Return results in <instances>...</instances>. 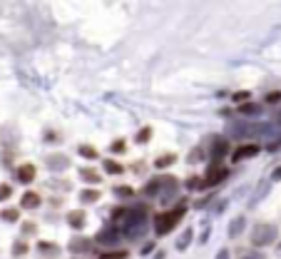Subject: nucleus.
Returning a JSON list of instances; mask_svg holds the SVG:
<instances>
[{
  "label": "nucleus",
  "instance_id": "bb28decb",
  "mask_svg": "<svg viewBox=\"0 0 281 259\" xmlns=\"http://www.w3.org/2000/svg\"><path fill=\"white\" fill-rule=\"evenodd\" d=\"M115 194H117V197H132L135 189L129 187V185H117V187H115Z\"/></svg>",
  "mask_w": 281,
  "mask_h": 259
},
{
  "label": "nucleus",
  "instance_id": "aec40b11",
  "mask_svg": "<svg viewBox=\"0 0 281 259\" xmlns=\"http://www.w3.org/2000/svg\"><path fill=\"white\" fill-rule=\"evenodd\" d=\"M100 200V189H80V202L82 204H92Z\"/></svg>",
  "mask_w": 281,
  "mask_h": 259
},
{
  "label": "nucleus",
  "instance_id": "9d476101",
  "mask_svg": "<svg viewBox=\"0 0 281 259\" xmlns=\"http://www.w3.org/2000/svg\"><path fill=\"white\" fill-rule=\"evenodd\" d=\"M40 204H42V197H40L37 192H33V189L20 197V207H23V209H37Z\"/></svg>",
  "mask_w": 281,
  "mask_h": 259
},
{
  "label": "nucleus",
  "instance_id": "9b49d317",
  "mask_svg": "<svg viewBox=\"0 0 281 259\" xmlns=\"http://www.w3.org/2000/svg\"><path fill=\"white\" fill-rule=\"evenodd\" d=\"M48 167H50L53 172L68 169V167H70V157H68V155H60V152H55V155H50V157H48Z\"/></svg>",
  "mask_w": 281,
  "mask_h": 259
},
{
  "label": "nucleus",
  "instance_id": "473e14b6",
  "mask_svg": "<svg viewBox=\"0 0 281 259\" xmlns=\"http://www.w3.org/2000/svg\"><path fill=\"white\" fill-rule=\"evenodd\" d=\"M10 194H13V187H10V185H0V202L8 200Z\"/></svg>",
  "mask_w": 281,
  "mask_h": 259
},
{
  "label": "nucleus",
  "instance_id": "cd10ccee",
  "mask_svg": "<svg viewBox=\"0 0 281 259\" xmlns=\"http://www.w3.org/2000/svg\"><path fill=\"white\" fill-rule=\"evenodd\" d=\"M202 157H204V147H194L192 152H189V157H187V162H189V165H194V162L202 160Z\"/></svg>",
  "mask_w": 281,
  "mask_h": 259
},
{
  "label": "nucleus",
  "instance_id": "2eb2a0df",
  "mask_svg": "<svg viewBox=\"0 0 281 259\" xmlns=\"http://www.w3.org/2000/svg\"><path fill=\"white\" fill-rule=\"evenodd\" d=\"M159 192H162V180H159V177H152V180L144 185V189H142L144 197H155V194H159Z\"/></svg>",
  "mask_w": 281,
  "mask_h": 259
},
{
  "label": "nucleus",
  "instance_id": "ea45409f",
  "mask_svg": "<svg viewBox=\"0 0 281 259\" xmlns=\"http://www.w3.org/2000/svg\"><path fill=\"white\" fill-rule=\"evenodd\" d=\"M132 169H135V172H137V175H140V172L144 169V165H142V162H137V165H132Z\"/></svg>",
  "mask_w": 281,
  "mask_h": 259
},
{
  "label": "nucleus",
  "instance_id": "7ed1b4c3",
  "mask_svg": "<svg viewBox=\"0 0 281 259\" xmlns=\"http://www.w3.org/2000/svg\"><path fill=\"white\" fill-rule=\"evenodd\" d=\"M259 152H262V147H259L256 142H244V145H239L236 149H231V162L234 165H239V162H244V160H251V157H256Z\"/></svg>",
  "mask_w": 281,
  "mask_h": 259
},
{
  "label": "nucleus",
  "instance_id": "4be33fe9",
  "mask_svg": "<svg viewBox=\"0 0 281 259\" xmlns=\"http://www.w3.org/2000/svg\"><path fill=\"white\" fill-rule=\"evenodd\" d=\"M77 152H80L85 160H97V157H100V152H97L92 145H80V147H77Z\"/></svg>",
  "mask_w": 281,
  "mask_h": 259
},
{
  "label": "nucleus",
  "instance_id": "0eeeda50",
  "mask_svg": "<svg viewBox=\"0 0 281 259\" xmlns=\"http://www.w3.org/2000/svg\"><path fill=\"white\" fill-rule=\"evenodd\" d=\"M92 247H95V240H90V237H72L68 244V249L72 254H88V252H92Z\"/></svg>",
  "mask_w": 281,
  "mask_h": 259
},
{
  "label": "nucleus",
  "instance_id": "ddd939ff",
  "mask_svg": "<svg viewBox=\"0 0 281 259\" xmlns=\"http://www.w3.org/2000/svg\"><path fill=\"white\" fill-rule=\"evenodd\" d=\"M80 180L88 182V185H100L102 175H100L97 169H92V167H80Z\"/></svg>",
  "mask_w": 281,
  "mask_h": 259
},
{
  "label": "nucleus",
  "instance_id": "f257e3e1",
  "mask_svg": "<svg viewBox=\"0 0 281 259\" xmlns=\"http://www.w3.org/2000/svg\"><path fill=\"white\" fill-rule=\"evenodd\" d=\"M184 214H187V204H184V202H179L177 207H172V209H164V212L155 214V232H157L159 237L169 234L172 229L179 224V220L184 217Z\"/></svg>",
  "mask_w": 281,
  "mask_h": 259
},
{
  "label": "nucleus",
  "instance_id": "e433bc0d",
  "mask_svg": "<svg viewBox=\"0 0 281 259\" xmlns=\"http://www.w3.org/2000/svg\"><path fill=\"white\" fill-rule=\"evenodd\" d=\"M271 180H274V182H279V180H281V167H276V169H274V175H271Z\"/></svg>",
  "mask_w": 281,
  "mask_h": 259
},
{
  "label": "nucleus",
  "instance_id": "393cba45",
  "mask_svg": "<svg viewBox=\"0 0 281 259\" xmlns=\"http://www.w3.org/2000/svg\"><path fill=\"white\" fill-rule=\"evenodd\" d=\"M0 217H3L5 222H18V220H20V209L8 207V209H3V212H0Z\"/></svg>",
  "mask_w": 281,
  "mask_h": 259
},
{
  "label": "nucleus",
  "instance_id": "c9c22d12",
  "mask_svg": "<svg viewBox=\"0 0 281 259\" xmlns=\"http://www.w3.org/2000/svg\"><path fill=\"white\" fill-rule=\"evenodd\" d=\"M23 232H25V234H33V232H35V224H33V222H25V224H23Z\"/></svg>",
  "mask_w": 281,
  "mask_h": 259
},
{
  "label": "nucleus",
  "instance_id": "f8f14e48",
  "mask_svg": "<svg viewBox=\"0 0 281 259\" xmlns=\"http://www.w3.org/2000/svg\"><path fill=\"white\" fill-rule=\"evenodd\" d=\"M85 222H88V214H85V209H72V212H68V224H70L72 229H82Z\"/></svg>",
  "mask_w": 281,
  "mask_h": 259
},
{
  "label": "nucleus",
  "instance_id": "6e6552de",
  "mask_svg": "<svg viewBox=\"0 0 281 259\" xmlns=\"http://www.w3.org/2000/svg\"><path fill=\"white\" fill-rule=\"evenodd\" d=\"M159 180H162V200L169 202L177 194V189H179V180L172 177V175H159Z\"/></svg>",
  "mask_w": 281,
  "mask_h": 259
},
{
  "label": "nucleus",
  "instance_id": "39448f33",
  "mask_svg": "<svg viewBox=\"0 0 281 259\" xmlns=\"http://www.w3.org/2000/svg\"><path fill=\"white\" fill-rule=\"evenodd\" d=\"M120 237H122V232H120L117 227H105V229L97 232L95 242H97L100 247H115V244H120Z\"/></svg>",
  "mask_w": 281,
  "mask_h": 259
},
{
  "label": "nucleus",
  "instance_id": "f3484780",
  "mask_svg": "<svg viewBox=\"0 0 281 259\" xmlns=\"http://www.w3.org/2000/svg\"><path fill=\"white\" fill-rule=\"evenodd\" d=\"M37 252L45 257H60V244L55 242H37Z\"/></svg>",
  "mask_w": 281,
  "mask_h": 259
},
{
  "label": "nucleus",
  "instance_id": "7c9ffc66",
  "mask_svg": "<svg viewBox=\"0 0 281 259\" xmlns=\"http://www.w3.org/2000/svg\"><path fill=\"white\" fill-rule=\"evenodd\" d=\"M264 100H266V105H276V102H281V90H274V92H269Z\"/></svg>",
  "mask_w": 281,
  "mask_h": 259
},
{
  "label": "nucleus",
  "instance_id": "c756f323",
  "mask_svg": "<svg viewBox=\"0 0 281 259\" xmlns=\"http://www.w3.org/2000/svg\"><path fill=\"white\" fill-rule=\"evenodd\" d=\"M231 97H234V102H236V105H244V102H249V97H251V95L244 90V92H234Z\"/></svg>",
  "mask_w": 281,
  "mask_h": 259
},
{
  "label": "nucleus",
  "instance_id": "6ab92c4d",
  "mask_svg": "<svg viewBox=\"0 0 281 259\" xmlns=\"http://www.w3.org/2000/svg\"><path fill=\"white\" fill-rule=\"evenodd\" d=\"M192 240H194V229H192V227H187V229L182 232V237L177 240V249H179V252H184V249L192 244Z\"/></svg>",
  "mask_w": 281,
  "mask_h": 259
},
{
  "label": "nucleus",
  "instance_id": "a19ab883",
  "mask_svg": "<svg viewBox=\"0 0 281 259\" xmlns=\"http://www.w3.org/2000/svg\"><path fill=\"white\" fill-rule=\"evenodd\" d=\"M279 122H281V110H279Z\"/></svg>",
  "mask_w": 281,
  "mask_h": 259
},
{
  "label": "nucleus",
  "instance_id": "b1692460",
  "mask_svg": "<svg viewBox=\"0 0 281 259\" xmlns=\"http://www.w3.org/2000/svg\"><path fill=\"white\" fill-rule=\"evenodd\" d=\"M110 152H112V155H124V152H127V140H122V137H120V140H112V142H110Z\"/></svg>",
  "mask_w": 281,
  "mask_h": 259
},
{
  "label": "nucleus",
  "instance_id": "412c9836",
  "mask_svg": "<svg viewBox=\"0 0 281 259\" xmlns=\"http://www.w3.org/2000/svg\"><path fill=\"white\" fill-rule=\"evenodd\" d=\"M102 167H105L107 175H122V172H124V167H122L117 160H105V162H102Z\"/></svg>",
  "mask_w": 281,
  "mask_h": 259
},
{
  "label": "nucleus",
  "instance_id": "a878e982",
  "mask_svg": "<svg viewBox=\"0 0 281 259\" xmlns=\"http://www.w3.org/2000/svg\"><path fill=\"white\" fill-rule=\"evenodd\" d=\"M137 145H144V142H149V140H152V127H142L140 130V132H137Z\"/></svg>",
  "mask_w": 281,
  "mask_h": 259
},
{
  "label": "nucleus",
  "instance_id": "58836bf2",
  "mask_svg": "<svg viewBox=\"0 0 281 259\" xmlns=\"http://www.w3.org/2000/svg\"><path fill=\"white\" fill-rule=\"evenodd\" d=\"M155 249V244L152 242H149V244H144V249H142V254H149V252H152Z\"/></svg>",
  "mask_w": 281,
  "mask_h": 259
},
{
  "label": "nucleus",
  "instance_id": "2f4dec72",
  "mask_svg": "<svg viewBox=\"0 0 281 259\" xmlns=\"http://www.w3.org/2000/svg\"><path fill=\"white\" fill-rule=\"evenodd\" d=\"M25 252H28V244H25V242H20V240H18V242L13 244V254L20 257V254H25Z\"/></svg>",
  "mask_w": 281,
  "mask_h": 259
},
{
  "label": "nucleus",
  "instance_id": "1a4fd4ad",
  "mask_svg": "<svg viewBox=\"0 0 281 259\" xmlns=\"http://www.w3.org/2000/svg\"><path fill=\"white\" fill-rule=\"evenodd\" d=\"M35 165H30V162H25V165H20L18 169H15V180L20 182V185H30L33 180H35Z\"/></svg>",
  "mask_w": 281,
  "mask_h": 259
},
{
  "label": "nucleus",
  "instance_id": "f03ea898",
  "mask_svg": "<svg viewBox=\"0 0 281 259\" xmlns=\"http://www.w3.org/2000/svg\"><path fill=\"white\" fill-rule=\"evenodd\" d=\"M276 237H279V229H276L274 224H256L254 232H251V244L262 249V247L274 244Z\"/></svg>",
  "mask_w": 281,
  "mask_h": 259
},
{
  "label": "nucleus",
  "instance_id": "423d86ee",
  "mask_svg": "<svg viewBox=\"0 0 281 259\" xmlns=\"http://www.w3.org/2000/svg\"><path fill=\"white\" fill-rule=\"evenodd\" d=\"M227 155H231V152H229V142H227V137H214L211 149H209L211 162H222Z\"/></svg>",
  "mask_w": 281,
  "mask_h": 259
},
{
  "label": "nucleus",
  "instance_id": "20e7f679",
  "mask_svg": "<svg viewBox=\"0 0 281 259\" xmlns=\"http://www.w3.org/2000/svg\"><path fill=\"white\" fill-rule=\"evenodd\" d=\"M227 177H229V169H227L222 162H211L209 169H207V175H204V182H207V187H217V185L224 182Z\"/></svg>",
  "mask_w": 281,
  "mask_h": 259
},
{
  "label": "nucleus",
  "instance_id": "c85d7f7f",
  "mask_svg": "<svg viewBox=\"0 0 281 259\" xmlns=\"http://www.w3.org/2000/svg\"><path fill=\"white\" fill-rule=\"evenodd\" d=\"M127 209H129V207H122V204H120V207H115V209H112V220H122V222H124Z\"/></svg>",
  "mask_w": 281,
  "mask_h": 259
},
{
  "label": "nucleus",
  "instance_id": "5701e85b",
  "mask_svg": "<svg viewBox=\"0 0 281 259\" xmlns=\"http://www.w3.org/2000/svg\"><path fill=\"white\" fill-rule=\"evenodd\" d=\"M175 162H177V155H162V157L155 160V167L157 169H167L169 165H175Z\"/></svg>",
  "mask_w": 281,
  "mask_h": 259
},
{
  "label": "nucleus",
  "instance_id": "72a5a7b5",
  "mask_svg": "<svg viewBox=\"0 0 281 259\" xmlns=\"http://www.w3.org/2000/svg\"><path fill=\"white\" fill-rule=\"evenodd\" d=\"M100 259H127V252H110V254H102Z\"/></svg>",
  "mask_w": 281,
  "mask_h": 259
},
{
  "label": "nucleus",
  "instance_id": "f704fd0d",
  "mask_svg": "<svg viewBox=\"0 0 281 259\" xmlns=\"http://www.w3.org/2000/svg\"><path fill=\"white\" fill-rule=\"evenodd\" d=\"M242 259H266V257H264L262 252H246V254H244Z\"/></svg>",
  "mask_w": 281,
  "mask_h": 259
},
{
  "label": "nucleus",
  "instance_id": "4468645a",
  "mask_svg": "<svg viewBox=\"0 0 281 259\" xmlns=\"http://www.w3.org/2000/svg\"><path fill=\"white\" fill-rule=\"evenodd\" d=\"M236 112L244 115V117H254V115H262V105H256V102H244L236 107Z\"/></svg>",
  "mask_w": 281,
  "mask_h": 259
},
{
  "label": "nucleus",
  "instance_id": "a211bd4d",
  "mask_svg": "<svg viewBox=\"0 0 281 259\" xmlns=\"http://www.w3.org/2000/svg\"><path fill=\"white\" fill-rule=\"evenodd\" d=\"M184 187H187L189 192H204V189H207V182H204V177H197V175H192V177L184 182Z\"/></svg>",
  "mask_w": 281,
  "mask_h": 259
},
{
  "label": "nucleus",
  "instance_id": "4c0bfd02",
  "mask_svg": "<svg viewBox=\"0 0 281 259\" xmlns=\"http://www.w3.org/2000/svg\"><path fill=\"white\" fill-rule=\"evenodd\" d=\"M217 259H229V249H222V252L217 254Z\"/></svg>",
  "mask_w": 281,
  "mask_h": 259
},
{
  "label": "nucleus",
  "instance_id": "dca6fc26",
  "mask_svg": "<svg viewBox=\"0 0 281 259\" xmlns=\"http://www.w3.org/2000/svg\"><path fill=\"white\" fill-rule=\"evenodd\" d=\"M244 227H246V217H236V220H231V224H229V237L231 240H236V237H239L242 232H244Z\"/></svg>",
  "mask_w": 281,
  "mask_h": 259
}]
</instances>
